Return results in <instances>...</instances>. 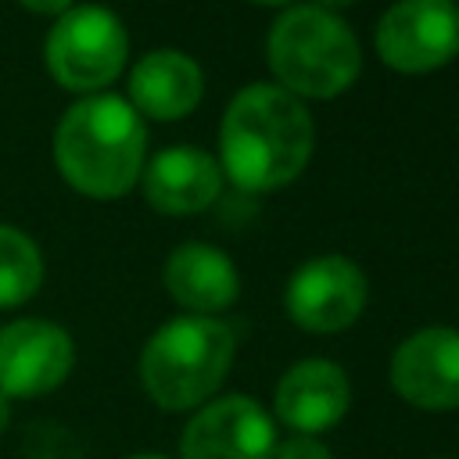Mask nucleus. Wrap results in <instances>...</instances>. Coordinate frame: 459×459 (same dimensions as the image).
I'll list each match as a JSON object with an SVG mask.
<instances>
[{"mask_svg":"<svg viewBox=\"0 0 459 459\" xmlns=\"http://www.w3.org/2000/svg\"><path fill=\"white\" fill-rule=\"evenodd\" d=\"M316 147L308 108L276 82L244 86L219 122V169L244 194L294 183Z\"/></svg>","mask_w":459,"mask_h":459,"instance_id":"1","label":"nucleus"},{"mask_svg":"<svg viewBox=\"0 0 459 459\" xmlns=\"http://www.w3.org/2000/svg\"><path fill=\"white\" fill-rule=\"evenodd\" d=\"M147 126L126 97L90 93L75 100L54 133V161L61 179L97 201L129 194L143 172Z\"/></svg>","mask_w":459,"mask_h":459,"instance_id":"2","label":"nucleus"},{"mask_svg":"<svg viewBox=\"0 0 459 459\" xmlns=\"http://www.w3.org/2000/svg\"><path fill=\"white\" fill-rule=\"evenodd\" d=\"M237 337L215 316H176L140 351L143 394L165 412L201 409L233 369Z\"/></svg>","mask_w":459,"mask_h":459,"instance_id":"3","label":"nucleus"},{"mask_svg":"<svg viewBox=\"0 0 459 459\" xmlns=\"http://www.w3.org/2000/svg\"><path fill=\"white\" fill-rule=\"evenodd\" d=\"M269 68L290 97H341L362 68V50L351 25L316 4H290L269 29Z\"/></svg>","mask_w":459,"mask_h":459,"instance_id":"4","label":"nucleus"},{"mask_svg":"<svg viewBox=\"0 0 459 459\" xmlns=\"http://www.w3.org/2000/svg\"><path fill=\"white\" fill-rule=\"evenodd\" d=\"M129 57V36L115 11L100 4H75L68 7L43 43L47 72L57 86L72 93H104L111 86Z\"/></svg>","mask_w":459,"mask_h":459,"instance_id":"5","label":"nucleus"},{"mask_svg":"<svg viewBox=\"0 0 459 459\" xmlns=\"http://www.w3.org/2000/svg\"><path fill=\"white\" fill-rule=\"evenodd\" d=\"M377 54L405 75L448 65L459 54L455 0H394L377 22Z\"/></svg>","mask_w":459,"mask_h":459,"instance_id":"6","label":"nucleus"},{"mask_svg":"<svg viewBox=\"0 0 459 459\" xmlns=\"http://www.w3.org/2000/svg\"><path fill=\"white\" fill-rule=\"evenodd\" d=\"M369 298L366 273L344 255H316L294 269L283 290L287 316L308 333L348 330Z\"/></svg>","mask_w":459,"mask_h":459,"instance_id":"7","label":"nucleus"},{"mask_svg":"<svg viewBox=\"0 0 459 459\" xmlns=\"http://www.w3.org/2000/svg\"><path fill=\"white\" fill-rule=\"evenodd\" d=\"M276 420L251 394H219L194 409L179 434V459H273Z\"/></svg>","mask_w":459,"mask_h":459,"instance_id":"8","label":"nucleus"},{"mask_svg":"<svg viewBox=\"0 0 459 459\" xmlns=\"http://www.w3.org/2000/svg\"><path fill=\"white\" fill-rule=\"evenodd\" d=\"M75 366L72 333L50 319H14L0 326V391L7 398H43Z\"/></svg>","mask_w":459,"mask_h":459,"instance_id":"9","label":"nucleus"},{"mask_svg":"<svg viewBox=\"0 0 459 459\" xmlns=\"http://www.w3.org/2000/svg\"><path fill=\"white\" fill-rule=\"evenodd\" d=\"M391 391L427 412L459 409V330L423 326L409 333L387 366Z\"/></svg>","mask_w":459,"mask_h":459,"instance_id":"10","label":"nucleus"},{"mask_svg":"<svg viewBox=\"0 0 459 459\" xmlns=\"http://www.w3.org/2000/svg\"><path fill=\"white\" fill-rule=\"evenodd\" d=\"M351 405V380L330 359H301L294 362L273 394V416L294 434L316 437L337 427Z\"/></svg>","mask_w":459,"mask_h":459,"instance_id":"11","label":"nucleus"},{"mask_svg":"<svg viewBox=\"0 0 459 459\" xmlns=\"http://www.w3.org/2000/svg\"><path fill=\"white\" fill-rule=\"evenodd\" d=\"M143 197L154 212L194 215L219 201L222 169L208 151L197 147H165L143 165Z\"/></svg>","mask_w":459,"mask_h":459,"instance_id":"12","label":"nucleus"},{"mask_svg":"<svg viewBox=\"0 0 459 459\" xmlns=\"http://www.w3.org/2000/svg\"><path fill=\"white\" fill-rule=\"evenodd\" d=\"M161 283L169 298L190 316H215L230 308L240 294V273L233 258L201 240H186L165 258Z\"/></svg>","mask_w":459,"mask_h":459,"instance_id":"13","label":"nucleus"},{"mask_svg":"<svg viewBox=\"0 0 459 459\" xmlns=\"http://www.w3.org/2000/svg\"><path fill=\"white\" fill-rule=\"evenodd\" d=\"M201 93H204L201 65L172 47L143 54L129 72V104L136 108V115L158 122L186 118L201 104Z\"/></svg>","mask_w":459,"mask_h":459,"instance_id":"14","label":"nucleus"},{"mask_svg":"<svg viewBox=\"0 0 459 459\" xmlns=\"http://www.w3.org/2000/svg\"><path fill=\"white\" fill-rule=\"evenodd\" d=\"M43 287V255L29 233L0 222V308L25 305Z\"/></svg>","mask_w":459,"mask_h":459,"instance_id":"15","label":"nucleus"},{"mask_svg":"<svg viewBox=\"0 0 459 459\" xmlns=\"http://www.w3.org/2000/svg\"><path fill=\"white\" fill-rule=\"evenodd\" d=\"M273 459H333V452L319 441V437H305V434H294L287 441L276 445Z\"/></svg>","mask_w":459,"mask_h":459,"instance_id":"16","label":"nucleus"},{"mask_svg":"<svg viewBox=\"0 0 459 459\" xmlns=\"http://www.w3.org/2000/svg\"><path fill=\"white\" fill-rule=\"evenodd\" d=\"M25 11H32V14H65L68 7H75V0H18Z\"/></svg>","mask_w":459,"mask_h":459,"instance_id":"17","label":"nucleus"},{"mask_svg":"<svg viewBox=\"0 0 459 459\" xmlns=\"http://www.w3.org/2000/svg\"><path fill=\"white\" fill-rule=\"evenodd\" d=\"M7 423H11V398L0 391V434L7 430Z\"/></svg>","mask_w":459,"mask_h":459,"instance_id":"18","label":"nucleus"},{"mask_svg":"<svg viewBox=\"0 0 459 459\" xmlns=\"http://www.w3.org/2000/svg\"><path fill=\"white\" fill-rule=\"evenodd\" d=\"M351 4H355V0H316V7H323V11H333V14H337L341 7H351Z\"/></svg>","mask_w":459,"mask_h":459,"instance_id":"19","label":"nucleus"},{"mask_svg":"<svg viewBox=\"0 0 459 459\" xmlns=\"http://www.w3.org/2000/svg\"><path fill=\"white\" fill-rule=\"evenodd\" d=\"M251 4H262V7H290V0H251Z\"/></svg>","mask_w":459,"mask_h":459,"instance_id":"20","label":"nucleus"},{"mask_svg":"<svg viewBox=\"0 0 459 459\" xmlns=\"http://www.w3.org/2000/svg\"><path fill=\"white\" fill-rule=\"evenodd\" d=\"M126 459H169V455H158V452H136V455H126Z\"/></svg>","mask_w":459,"mask_h":459,"instance_id":"21","label":"nucleus"}]
</instances>
